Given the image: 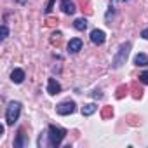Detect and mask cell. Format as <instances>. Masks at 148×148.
Returning <instances> with one entry per match:
<instances>
[{
	"label": "cell",
	"instance_id": "6da1fadb",
	"mask_svg": "<svg viewBox=\"0 0 148 148\" xmlns=\"http://www.w3.org/2000/svg\"><path fill=\"white\" fill-rule=\"evenodd\" d=\"M64 136H66L64 129L56 127V125H49V145L51 146H59L61 141L64 139Z\"/></svg>",
	"mask_w": 148,
	"mask_h": 148
},
{
	"label": "cell",
	"instance_id": "8992f818",
	"mask_svg": "<svg viewBox=\"0 0 148 148\" xmlns=\"http://www.w3.org/2000/svg\"><path fill=\"white\" fill-rule=\"evenodd\" d=\"M80 51H82V40H80V38H71V40L68 42V52L77 54V52H80Z\"/></svg>",
	"mask_w": 148,
	"mask_h": 148
},
{
	"label": "cell",
	"instance_id": "5b68a950",
	"mask_svg": "<svg viewBox=\"0 0 148 148\" xmlns=\"http://www.w3.org/2000/svg\"><path fill=\"white\" fill-rule=\"evenodd\" d=\"M91 40H92V44L101 45V44H105L106 35H105V32H103V30H92V32H91Z\"/></svg>",
	"mask_w": 148,
	"mask_h": 148
},
{
	"label": "cell",
	"instance_id": "7c38bea8",
	"mask_svg": "<svg viewBox=\"0 0 148 148\" xmlns=\"http://www.w3.org/2000/svg\"><path fill=\"white\" fill-rule=\"evenodd\" d=\"M96 110H98L96 105H92V103H91V105H86V106L82 108V115H86V117H87V115H92Z\"/></svg>",
	"mask_w": 148,
	"mask_h": 148
},
{
	"label": "cell",
	"instance_id": "ba28073f",
	"mask_svg": "<svg viewBox=\"0 0 148 148\" xmlns=\"http://www.w3.org/2000/svg\"><path fill=\"white\" fill-rule=\"evenodd\" d=\"M61 9H63L64 14H70V16L77 11L75 5H73V0H61Z\"/></svg>",
	"mask_w": 148,
	"mask_h": 148
},
{
	"label": "cell",
	"instance_id": "d6986e66",
	"mask_svg": "<svg viewBox=\"0 0 148 148\" xmlns=\"http://www.w3.org/2000/svg\"><path fill=\"white\" fill-rule=\"evenodd\" d=\"M112 115V108H105V112H103V119H106V117H110Z\"/></svg>",
	"mask_w": 148,
	"mask_h": 148
},
{
	"label": "cell",
	"instance_id": "30bf717a",
	"mask_svg": "<svg viewBox=\"0 0 148 148\" xmlns=\"http://www.w3.org/2000/svg\"><path fill=\"white\" fill-rule=\"evenodd\" d=\"M134 64H136V66H148V56L143 54V52H139V54L134 58Z\"/></svg>",
	"mask_w": 148,
	"mask_h": 148
},
{
	"label": "cell",
	"instance_id": "8fae6325",
	"mask_svg": "<svg viewBox=\"0 0 148 148\" xmlns=\"http://www.w3.org/2000/svg\"><path fill=\"white\" fill-rule=\"evenodd\" d=\"M73 26H75V30H79V32H84L87 28V19L86 18H79V19H75Z\"/></svg>",
	"mask_w": 148,
	"mask_h": 148
},
{
	"label": "cell",
	"instance_id": "9a60e30c",
	"mask_svg": "<svg viewBox=\"0 0 148 148\" xmlns=\"http://www.w3.org/2000/svg\"><path fill=\"white\" fill-rule=\"evenodd\" d=\"M124 94H127V87H125V86H120V87L117 89V98L120 99V98H122Z\"/></svg>",
	"mask_w": 148,
	"mask_h": 148
},
{
	"label": "cell",
	"instance_id": "e0dca14e",
	"mask_svg": "<svg viewBox=\"0 0 148 148\" xmlns=\"http://www.w3.org/2000/svg\"><path fill=\"white\" fill-rule=\"evenodd\" d=\"M9 35V30H7V26L5 25H2V38H5Z\"/></svg>",
	"mask_w": 148,
	"mask_h": 148
},
{
	"label": "cell",
	"instance_id": "52a82bcc",
	"mask_svg": "<svg viewBox=\"0 0 148 148\" xmlns=\"http://www.w3.org/2000/svg\"><path fill=\"white\" fill-rule=\"evenodd\" d=\"M47 92H49L51 96H54V94H59V92H61V86H59V82H58L56 79H49Z\"/></svg>",
	"mask_w": 148,
	"mask_h": 148
},
{
	"label": "cell",
	"instance_id": "4fadbf2b",
	"mask_svg": "<svg viewBox=\"0 0 148 148\" xmlns=\"http://www.w3.org/2000/svg\"><path fill=\"white\" fill-rule=\"evenodd\" d=\"M61 37H63V35H61V32H54V33H52V37H51V44L58 47V45L61 44Z\"/></svg>",
	"mask_w": 148,
	"mask_h": 148
},
{
	"label": "cell",
	"instance_id": "3957f363",
	"mask_svg": "<svg viewBox=\"0 0 148 148\" xmlns=\"http://www.w3.org/2000/svg\"><path fill=\"white\" fill-rule=\"evenodd\" d=\"M129 49H131V42H125V44L120 45L117 56L113 58V68H120V66L125 63V59H127V56H129Z\"/></svg>",
	"mask_w": 148,
	"mask_h": 148
},
{
	"label": "cell",
	"instance_id": "277c9868",
	"mask_svg": "<svg viewBox=\"0 0 148 148\" xmlns=\"http://www.w3.org/2000/svg\"><path fill=\"white\" fill-rule=\"evenodd\" d=\"M56 112H58L59 115H70V113L75 112V103H73V101H64V103H59V105L56 106Z\"/></svg>",
	"mask_w": 148,
	"mask_h": 148
},
{
	"label": "cell",
	"instance_id": "7402d4cb",
	"mask_svg": "<svg viewBox=\"0 0 148 148\" xmlns=\"http://www.w3.org/2000/svg\"><path fill=\"white\" fill-rule=\"evenodd\" d=\"M92 96H94V98H101V96H103V94H101V92H99V91H96V92H92Z\"/></svg>",
	"mask_w": 148,
	"mask_h": 148
},
{
	"label": "cell",
	"instance_id": "9c48e42d",
	"mask_svg": "<svg viewBox=\"0 0 148 148\" xmlns=\"http://www.w3.org/2000/svg\"><path fill=\"white\" fill-rule=\"evenodd\" d=\"M11 80H12L14 84H21V82L25 80V71L19 70V68H16V70L11 73Z\"/></svg>",
	"mask_w": 148,
	"mask_h": 148
},
{
	"label": "cell",
	"instance_id": "ffe728a7",
	"mask_svg": "<svg viewBox=\"0 0 148 148\" xmlns=\"http://www.w3.org/2000/svg\"><path fill=\"white\" fill-rule=\"evenodd\" d=\"M52 5H54V0H49V5H47L45 12H51V11H52Z\"/></svg>",
	"mask_w": 148,
	"mask_h": 148
},
{
	"label": "cell",
	"instance_id": "2e32d148",
	"mask_svg": "<svg viewBox=\"0 0 148 148\" xmlns=\"http://www.w3.org/2000/svg\"><path fill=\"white\" fill-rule=\"evenodd\" d=\"M139 82H141V84H148V70L143 71L141 75H139Z\"/></svg>",
	"mask_w": 148,
	"mask_h": 148
},
{
	"label": "cell",
	"instance_id": "44dd1931",
	"mask_svg": "<svg viewBox=\"0 0 148 148\" xmlns=\"http://www.w3.org/2000/svg\"><path fill=\"white\" fill-rule=\"evenodd\" d=\"M141 37H143V38H145V40H148V28H146V30H143V32H141Z\"/></svg>",
	"mask_w": 148,
	"mask_h": 148
},
{
	"label": "cell",
	"instance_id": "ac0fdd59",
	"mask_svg": "<svg viewBox=\"0 0 148 148\" xmlns=\"http://www.w3.org/2000/svg\"><path fill=\"white\" fill-rule=\"evenodd\" d=\"M80 5L86 7V11H91V9H89V0H80Z\"/></svg>",
	"mask_w": 148,
	"mask_h": 148
},
{
	"label": "cell",
	"instance_id": "5bb4252c",
	"mask_svg": "<svg viewBox=\"0 0 148 148\" xmlns=\"http://www.w3.org/2000/svg\"><path fill=\"white\" fill-rule=\"evenodd\" d=\"M23 138H25V134H23V129H21V131L18 132V139L14 141V146H16V148H21V146L25 145V141H23Z\"/></svg>",
	"mask_w": 148,
	"mask_h": 148
},
{
	"label": "cell",
	"instance_id": "7a4b0ae2",
	"mask_svg": "<svg viewBox=\"0 0 148 148\" xmlns=\"http://www.w3.org/2000/svg\"><path fill=\"white\" fill-rule=\"evenodd\" d=\"M19 113H21V103L18 101H11L7 110H5V120L9 125H12L18 119H19Z\"/></svg>",
	"mask_w": 148,
	"mask_h": 148
},
{
	"label": "cell",
	"instance_id": "603a6c76",
	"mask_svg": "<svg viewBox=\"0 0 148 148\" xmlns=\"http://www.w3.org/2000/svg\"><path fill=\"white\" fill-rule=\"evenodd\" d=\"M124 2H127V0H124Z\"/></svg>",
	"mask_w": 148,
	"mask_h": 148
}]
</instances>
